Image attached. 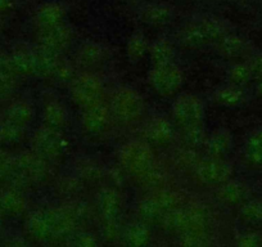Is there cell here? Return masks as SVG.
I'll return each instance as SVG.
<instances>
[{
	"instance_id": "1",
	"label": "cell",
	"mask_w": 262,
	"mask_h": 247,
	"mask_svg": "<svg viewBox=\"0 0 262 247\" xmlns=\"http://www.w3.org/2000/svg\"><path fill=\"white\" fill-rule=\"evenodd\" d=\"M230 24L220 17H194L181 27L178 39L185 48H202L217 44L221 37L230 32Z\"/></svg>"
},
{
	"instance_id": "2",
	"label": "cell",
	"mask_w": 262,
	"mask_h": 247,
	"mask_svg": "<svg viewBox=\"0 0 262 247\" xmlns=\"http://www.w3.org/2000/svg\"><path fill=\"white\" fill-rule=\"evenodd\" d=\"M211 211L205 205H185L168 211L161 219L163 228L178 234L193 231H207Z\"/></svg>"
},
{
	"instance_id": "3",
	"label": "cell",
	"mask_w": 262,
	"mask_h": 247,
	"mask_svg": "<svg viewBox=\"0 0 262 247\" xmlns=\"http://www.w3.org/2000/svg\"><path fill=\"white\" fill-rule=\"evenodd\" d=\"M183 193L172 188L161 187L153 190L150 195L143 198L138 205V214L144 223L161 221L165 214L184 205Z\"/></svg>"
},
{
	"instance_id": "4",
	"label": "cell",
	"mask_w": 262,
	"mask_h": 247,
	"mask_svg": "<svg viewBox=\"0 0 262 247\" xmlns=\"http://www.w3.org/2000/svg\"><path fill=\"white\" fill-rule=\"evenodd\" d=\"M108 105L113 118L125 125L139 121L145 112L144 99L130 87L116 88L111 94Z\"/></svg>"
},
{
	"instance_id": "5",
	"label": "cell",
	"mask_w": 262,
	"mask_h": 247,
	"mask_svg": "<svg viewBox=\"0 0 262 247\" xmlns=\"http://www.w3.org/2000/svg\"><path fill=\"white\" fill-rule=\"evenodd\" d=\"M104 92L103 80L93 72H84V74L77 75L70 83V93H71L72 100L82 110L103 100Z\"/></svg>"
},
{
	"instance_id": "6",
	"label": "cell",
	"mask_w": 262,
	"mask_h": 247,
	"mask_svg": "<svg viewBox=\"0 0 262 247\" xmlns=\"http://www.w3.org/2000/svg\"><path fill=\"white\" fill-rule=\"evenodd\" d=\"M148 84L161 97H172L180 92L184 84V72L173 62L153 65L148 72Z\"/></svg>"
},
{
	"instance_id": "7",
	"label": "cell",
	"mask_w": 262,
	"mask_h": 247,
	"mask_svg": "<svg viewBox=\"0 0 262 247\" xmlns=\"http://www.w3.org/2000/svg\"><path fill=\"white\" fill-rule=\"evenodd\" d=\"M118 161L126 171L138 175L155 162V151L150 143L143 140H130L120 148Z\"/></svg>"
},
{
	"instance_id": "8",
	"label": "cell",
	"mask_w": 262,
	"mask_h": 247,
	"mask_svg": "<svg viewBox=\"0 0 262 247\" xmlns=\"http://www.w3.org/2000/svg\"><path fill=\"white\" fill-rule=\"evenodd\" d=\"M193 170L201 184L207 187H219L233 178L234 166L226 158L207 156L198 161Z\"/></svg>"
},
{
	"instance_id": "9",
	"label": "cell",
	"mask_w": 262,
	"mask_h": 247,
	"mask_svg": "<svg viewBox=\"0 0 262 247\" xmlns=\"http://www.w3.org/2000/svg\"><path fill=\"white\" fill-rule=\"evenodd\" d=\"M172 117L181 128L203 122L205 105L198 95L193 93H181L176 95L171 107Z\"/></svg>"
},
{
	"instance_id": "10",
	"label": "cell",
	"mask_w": 262,
	"mask_h": 247,
	"mask_svg": "<svg viewBox=\"0 0 262 247\" xmlns=\"http://www.w3.org/2000/svg\"><path fill=\"white\" fill-rule=\"evenodd\" d=\"M32 145H34L35 153L48 161H55L62 157L67 147V143L60 130L52 129L45 125L36 132Z\"/></svg>"
},
{
	"instance_id": "11",
	"label": "cell",
	"mask_w": 262,
	"mask_h": 247,
	"mask_svg": "<svg viewBox=\"0 0 262 247\" xmlns=\"http://www.w3.org/2000/svg\"><path fill=\"white\" fill-rule=\"evenodd\" d=\"M113 116L108 103L104 100L84 108L81 115V127L89 134H102L110 128Z\"/></svg>"
},
{
	"instance_id": "12",
	"label": "cell",
	"mask_w": 262,
	"mask_h": 247,
	"mask_svg": "<svg viewBox=\"0 0 262 247\" xmlns=\"http://www.w3.org/2000/svg\"><path fill=\"white\" fill-rule=\"evenodd\" d=\"M74 36V29L70 25L62 22V24L55 25V26L40 30V47L60 54L63 50H66L71 45Z\"/></svg>"
},
{
	"instance_id": "13",
	"label": "cell",
	"mask_w": 262,
	"mask_h": 247,
	"mask_svg": "<svg viewBox=\"0 0 262 247\" xmlns=\"http://www.w3.org/2000/svg\"><path fill=\"white\" fill-rule=\"evenodd\" d=\"M81 220L79 209L75 206L53 208V237H70Z\"/></svg>"
},
{
	"instance_id": "14",
	"label": "cell",
	"mask_w": 262,
	"mask_h": 247,
	"mask_svg": "<svg viewBox=\"0 0 262 247\" xmlns=\"http://www.w3.org/2000/svg\"><path fill=\"white\" fill-rule=\"evenodd\" d=\"M175 17V8L167 3H142L138 6V18L148 26H163Z\"/></svg>"
},
{
	"instance_id": "15",
	"label": "cell",
	"mask_w": 262,
	"mask_h": 247,
	"mask_svg": "<svg viewBox=\"0 0 262 247\" xmlns=\"http://www.w3.org/2000/svg\"><path fill=\"white\" fill-rule=\"evenodd\" d=\"M216 198L223 205L241 206L251 198V187L246 181L231 178L219 186L216 190Z\"/></svg>"
},
{
	"instance_id": "16",
	"label": "cell",
	"mask_w": 262,
	"mask_h": 247,
	"mask_svg": "<svg viewBox=\"0 0 262 247\" xmlns=\"http://www.w3.org/2000/svg\"><path fill=\"white\" fill-rule=\"evenodd\" d=\"M69 12V6L60 0H49L45 2L35 12V24L39 29H48L64 22Z\"/></svg>"
},
{
	"instance_id": "17",
	"label": "cell",
	"mask_w": 262,
	"mask_h": 247,
	"mask_svg": "<svg viewBox=\"0 0 262 247\" xmlns=\"http://www.w3.org/2000/svg\"><path fill=\"white\" fill-rule=\"evenodd\" d=\"M173 135L175 129L172 122L163 116L152 117L144 128V137L150 145L167 146L172 142Z\"/></svg>"
},
{
	"instance_id": "18",
	"label": "cell",
	"mask_w": 262,
	"mask_h": 247,
	"mask_svg": "<svg viewBox=\"0 0 262 247\" xmlns=\"http://www.w3.org/2000/svg\"><path fill=\"white\" fill-rule=\"evenodd\" d=\"M217 49L221 55L229 58V59L248 58L254 52L248 40L242 37L241 35L233 34L231 31L219 40Z\"/></svg>"
},
{
	"instance_id": "19",
	"label": "cell",
	"mask_w": 262,
	"mask_h": 247,
	"mask_svg": "<svg viewBox=\"0 0 262 247\" xmlns=\"http://www.w3.org/2000/svg\"><path fill=\"white\" fill-rule=\"evenodd\" d=\"M97 209L104 220H116L122 213V196L115 188H103L97 196Z\"/></svg>"
},
{
	"instance_id": "20",
	"label": "cell",
	"mask_w": 262,
	"mask_h": 247,
	"mask_svg": "<svg viewBox=\"0 0 262 247\" xmlns=\"http://www.w3.org/2000/svg\"><path fill=\"white\" fill-rule=\"evenodd\" d=\"M243 161L249 169H262V125L247 135L242 147Z\"/></svg>"
},
{
	"instance_id": "21",
	"label": "cell",
	"mask_w": 262,
	"mask_h": 247,
	"mask_svg": "<svg viewBox=\"0 0 262 247\" xmlns=\"http://www.w3.org/2000/svg\"><path fill=\"white\" fill-rule=\"evenodd\" d=\"M234 145V137L226 128H219L207 135L205 142L206 152L211 157L225 158Z\"/></svg>"
},
{
	"instance_id": "22",
	"label": "cell",
	"mask_w": 262,
	"mask_h": 247,
	"mask_svg": "<svg viewBox=\"0 0 262 247\" xmlns=\"http://www.w3.org/2000/svg\"><path fill=\"white\" fill-rule=\"evenodd\" d=\"M27 227L30 234L40 241L41 239L45 241L53 237V208L44 209L32 214Z\"/></svg>"
},
{
	"instance_id": "23",
	"label": "cell",
	"mask_w": 262,
	"mask_h": 247,
	"mask_svg": "<svg viewBox=\"0 0 262 247\" xmlns=\"http://www.w3.org/2000/svg\"><path fill=\"white\" fill-rule=\"evenodd\" d=\"M42 120H44L45 127L55 130H62L69 125V111L59 100H49L44 106Z\"/></svg>"
},
{
	"instance_id": "24",
	"label": "cell",
	"mask_w": 262,
	"mask_h": 247,
	"mask_svg": "<svg viewBox=\"0 0 262 247\" xmlns=\"http://www.w3.org/2000/svg\"><path fill=\"white\" fill-rule=\"evenodd\" d=\"M105 54H107V52L102 44L95 42H86L77 50L76 62L81 67L92 69V67L102 64L105 58Z\"/></svg>"
},
{
	"instance_id": "25",
	"label": "cell",
	"mask_w": 262,
	"mask_h": 247,
	"mask_svg": "<svg viewBox=\"0 0 262 247\" xmlns=\"http://www.w3.org/2000/svg\"><path fill=\"white\" fill-rule=\"evenodd\" d=\"M138 181L143 187L148 190H157V188L165 187L168 180V170L165 166L160 165L155 161L149 168L145 169L137 175Z\"/></svg>"
},
{
	"instance_id": "26",
	"label": "cell",
	"mask_w": 262,
	"mask_h": 247,
	"mask_svg": "<svg viewBox=\"0 0 262 247\" xmlns=\"http://www.w3.org/2000/svg\"><path fill=\"white\" fill-rule=\"evenodd\" d=\"M150 60L153 65H166L173 62L176 49L173 43L167 37H158L152 44H149Z\"/></svg>"
},
{
	"instance_id": "27",
	"label": "cell",
	"mask_w": 262,
	"mask_h": 247,
	"mask_svg": "<svg viewBox=\"0 0 262 247\" xmlns=\"http://www.w3.org/2000/svg\"><path fill=\"white\" fill-rule=\"evenodd\" d=\"M239 218L248 227H262V197H251L242 203L239 206Z\"/></svg>"
},
{
	"instance_id": "28",
	"label": "cell",
	"mask_w": 262,
	"mask_h": 247,
	"mask_svg": "<svg viewBox=\"0 0 262 247\" xmlns=\"http://www.w3.org/2000/svg\"><path fill=\"white\" fill-rule=\"evenodd\" d=\"M216 100L219 105L225 106V107H239V106L244 105L247 102L246 89L244 87H236V85L228 84L225 87L220 88L215 94Z\"/></svg>"
},
{
	"instance_id": "29",
	"label": "cell",
	"mask_w": 262,
	"mask_h": 247,
	"mask_svg": "<svg viewBox=\"0 0 262 247\" xmlns=\"http://www.w3.org/2000/svg\"><path fill=\"white\" fill-rule=\"evenodd\" d=\"M150 237H152V232L148 228L147 223L139 221V223H134L127 227L123 234V241L130 246H144L149 243Z\"/></svg>"
},
{
	"instance_id": "30",
	"label": "cell",
	"mask_w": 262,
	"mask_h": 247,
	"mask_svg": "<svg viewBox=\"0 0 262 247\" xmlns=\"http://www.w3.org/2000/svg\"><path fill=\"white\" fill-rule=\"evenodd\" d=\"M253 79V72H252V69L247 59L231 65L230 69L228 70V81L231 85L246 87Z\"/></svg>"
},
{
	"instance_id": "31",
	"label": "cell",
	"mask_w": 262,
	"mask_h": 247,
	"mask_svg": "<svg viewBox=\"0 0 262 247\" xmlns=\"http://www.w3.org/2000/svg\"><path fill=\"white\" fill-rule=\"evenodd\" d=\"M149 49V43H148L147 36L142 31L137 30L134 34L131 35L126 44V53H127L128 59L133 62H137L140 58L145 55Z\"/></svg>"
},
{
	"instance_id": "32",
	"label": "cell",
	"mask_w": 262,
	"mask_h": 247,
	"mask_svg": "<svg viewBox=\"0 0 262 247\" xmlns=\"http://www.w3.org/2000/svg\"><path fill=\"white\" fill-rule=\"evenodd\" d=\"M181 135H183V140L186 147L194 148V150L205 146L206 138H207L203 122L183 127V134Z\"/></svg>"
},
{
	"instance_id": "33",
	"label": "cell",
	"mask_w": 262,
	"mask_h": 247,
	"mask_svg": "<svg viewBox=\"0 0 262 247\" xmlns=\"http://www.w3.org/2000/svg\"><path fill=\"white\" fill-rule=\"evenodd\" d=\"M180 242L186 246H207L211 243L210 236L207 231H193L186 232V233L179 234Z\"/></svg>"
},
{
	"instance_id": "34",
	"label": "cell",
	"mask_w": 262,
	"mask_h": 247,
	"mask_svg": "<svg viewBox=\"0 0 262 247\" xmlns=\"http://www.w3.org/2000/svg\"><path fill=\"white\" fill-rule=\"evenodd\" d=\"M200 158L196 157L194 148L186 147L178 151L175 155V163L180 169H194Z\"/></svg>"
},
{
	"instance_id": "35",
	"label": "cell",
	"mask_w": 262,
	"mask_h": 247,
	"mask_svg": "<svg viewBox=\"0 0 262 247\" xmlns=\"http://www.w3.org/2000/svg\"><path fill=\"white\" fill-rule=\"evenodd\" d=\"M235 243L244 247H259L262 246V232L248 231L236 236Z\"/></svg>"
},
{
	"instance_id": "36",
	"label": "cell",
	"mask_w": 262,
	"mask_h": 247,
	"mask_svg": "<svg viewBox=\"0 0 262 247\" xmlns=\"http://www.w3.org/2000/svg\"><path fill=\"white\" fill-rule=\"evenodd\" d=\"M249 66H251L252 72H253L254 79H261L262 77V52H253L248 58Z\"/></svg>"
},
{
	"instance_id": "37",
	"label": "cell",
	"mask_w": 262,
	"mask_h": 247,
	"mask_svg": "<svg viewBox=\"0 0 262 247\" xmlns=\"http://www.w3.org/2000/svg\"><path fill=\"white\" fill-rule=\"evenodd\" d=\"M76 241L71 242V243L77 244V246H90V244H97V239L92 234H80V236L74 237Z\"/></svg>"
},
{
	"instance_id": "38",
	"label": "cell",
	"mask_w": 262,
	"mask_h": 247,
	"mask_svg": "<svg viewBox=\"0 0 262 247\" xmlns=\"http://www.w3.org/2000/svg\"><path fill=\"white\" fill-rule=\"evenodd\" d=\"M254 93L258 98L262 99V77L261 79H256V85H254Z\"/></svg>"
},
{
	"instance_id": "39",
	"label": "cell",
	"mask_w": 262,
	"mask_h": 247,
	"mask_svg": "<svg viewBox=\"0 0 262 247\" xmlns=\"http://www.w3.org/2000/svg\"><path fill=\"white\" fill-rule=\"evenodd\" d=\"M123 2L131 7H138V6H140L142 3H144V0H123Z\"/></svg>"
},
{
	"instance_id": "40",
	"label": "cell",
	"mask_w": 262,
	"mask_h": 247,
	"mask_svg": "<svg viewBox=\"0 0 262 247\" xmlns=\"http://www.w3.org/2000/svg\"><path fill=\"white\" fill-rule=\"evenodd\" d=\"M229 3H233V4H243L246 3V0H226Z\"/></svg>"
}]
</instances>
